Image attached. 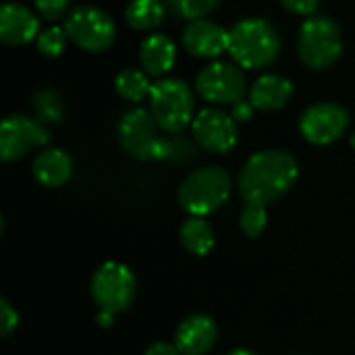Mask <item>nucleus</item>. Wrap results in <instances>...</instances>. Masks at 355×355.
Masks as SVG:
<instances>
[{
    "instance_id": "obj_15",
    "label": "nucleus",
    "mask_w": 355,
    "mask_h": 355,
    "mask_svg": "<svg viewBox=\"0 0 355 355\" xmlns=\"http://www.w3.org/2000/svg\"><path fill=\"white\" fill-rule=\"evenodd\" d=\"M40 31V21L31 8L19 2H6L0 8V40L6 46H25Z\"/></svg>"
},
{
    "instance_id": "obj_6",
    "label": "nucleus",
    "mask_w": 355,
    "mask_h": 355,
    "mask_svg": "<svg viewBox=\"0 0 355 355\" xmlns=\"http://www.w3.org/2000/svg\"><path fill=\"white\" fill-rule=\"evenodd\" d=\"M137 281L129 266L121 262H104L96 268L92 281H89V293L98 310L121 314L129 310V306L135 300Z\"/></svg>"
},
{
    "instance_id": "obj_33",
    "label": "nucleus",
    "mask_w": 355,
    "mask_h": 355,
    "mask_svg": "<svg viewBox=\"0 0 355 355\" xmlns=\"http://www.w3.org/2000/svg\"><path fill=\"white\" fill-rule=\"evenodd\" d=\"M227 355H256L254 352H250V349H233L231 354Z\"/></svg>"
},
{
    "instance_id": "obj_2",
    "label": "nucleus",
    "mask_w": 355,
    "mask_h": 355,
    "mask_svg": "<svg viewBox=\"0 0 355 355\" xmlns=\"http://www.w3.org/2000/svg\"><path fill=\"white\" fill-rule=\"evenodd\" d=\"M281 52V35L266 19H243L231 29L229 54L243 69H264L277 60Z\"/></svg>"
},
{
    "instance_id": "obj_4",
    "label": "nucleus",
    "mask_w": 355,
    "mask_h": 355,
    "mask_svg": "<svg viewBox=\"0 0 355 355\" xmlns=\"http://www.w3.org/2000/svg\"><path fill=\"white\" fill-rule=\"evenodd\" d=\"M343 52L341 27L329 17H310L297 37V56L312 71L333 67Z\"/></svg>"
},
{
    "instance_id": "obj_25",
    "label": "nucleus",
    "mask_w": 355,
    "mask_h": 355,
    "mask_svg": "<svg viewBox=\"0 0 355 355\" xmlns=\"http://www.w3.org/2000/svg\"><path fill=\"white\" fill-rule=\"evenodd\" d=\"M268 225V212L264 206H256V204H245V208L241 210L239 216V227L243 231V235L248 237H260L264 233Z\"/></svg>"
},
{
    "instance_id": "obj_14",
    "label": "nucleus",
    "mask_w": 355,
    "mask_h": 355,
    "mask_svg": "<svg viewBox=\"0 0 355 355\" xmlns=\"http://www.w3.org/2000/svg\"><path fill=\"white\" fill-rule=\"evenodd\" d=\"M218 341V327L206 314L183 318L175 331V345L181 355H206Z\"/></svg>"
},
{
    "instance_id": "obj_31",
    "label": "nucleus",
    "mask_w": 355,
    "mask_h": 355,
    "mask_svg": "<svg viewBox=\"0 0 355 355\" xmlns=\"http://www.w3.org/2000/svg\"><path fill=\"white\" fill-rule=\"evenodd\" d=\"M146 355H181V352H179L177 345H173V343L156 341V343H152V345L146 349Z\"/></svg>"
},
{
    "instance_id": "obj_1",
    "label": "nucleus",
    "mask_w": 355,
    "mask_h": 355,
    "mask_svg": "<svg viewBox=\"0 0 355 355\" xmlns=\"http://www.w3.org/2000/svg\"><path fill=\"white\" fill-rule=\"evenodd\" d=\"M300 166L287 150H262L252 154L237 175V189L245 204L270 206L297 181Z\"/></svg>"
},
{
    "instance_id": "obj_20",
    "label": "nucleus",
    "mask_w": 355,
    "mask_h": 355,
    "mask_svg": "<svg viewBox=\"0 0 355 355\" xmlns=\"http://www.w3.org/2000/svg\"><path fill=\"white\" fill-rule=\"evenodd\" d=\"M164 15H166V6L162 0H131L125 10L127 23L139 31L156 29L164 21Z\"/></svg>"
},
{
    "instance_id": "obj_22",
    "label": "nucleus",
    "mask_w": 355,
    "mask_h": 355,
    "mask_svg": "<svg viewBox=\"0 0 355 355\" xmlns=\"http://www.w3.org/2000/svg\"><path fill=\"white\" fill-rule=\"evenodd\" d=\"M31 108L42 125H58L64 116V102L58 92L44 87L31 96Z\"/></svg>"
},
{
    "instance_id": "obj_13",
    "label": "nucleus",
    "mask_w": 355,
    "mask_h": 355,
    "mask_svg": "<svg viewBox=\"0 0 355 355\" xmlns=\"http://www.w3.org/2000/svg\"><path fill=\"white\" fill-rule=\"evenodd\" d=\"M183 48L198 58H216L223 52H229V42H231V31L225 29L223 25L208 21V19H198L191 21L183 29Z\"/></svg>"
},
{
    "instance_id": "obj_27",
    "label": "nucleus",
    "mask_w": 355,
    "mask_h": 355,
    "mask_svg": "<svg viewBox=\"0 0 355 355\" xmlns=\"http://www.w3.org/2000/svg\"><path fill=\"white\" fill-rule=\"evenodd\" d=\"M19 327V312L12 308V304L2 297L0 300V337L8 339Z\"/></svg>"
},
{
    "instance_id": "obj_23",
    "label": "nucleus",
    "mask_w": 355,
    "mask_h": 355,
    "mask_svg": "<svg viewBox=\"0 0 355 355\" xmlns=\"http://www.w3.org/2000/svg\"><path fill=\"white\" fill-rule=\"evenodd\" d=\"M220 4V0H166V8L179 17V19H187V21H198L204 19L206 15H210L216 6Z\"/></svg>"
},
{
    "instance_id": "obj_7",
    "label": "nucleus",
    "mask_w": 355,
    "mask_h": 355,
    "mask_svg": "<svg viewBox=\"0 0 355 355\" xmlns=\"http://www.w3.org/2000/svg\"><path fill=\"white\" fill-rule=\"evenodd\" d=\"M158 123L146 108L127 110L119 121V144L137 160H160L164 137L158 133Z\"/></svg>"
},
{
    "instance_id": "obj_32",
    "label": "nucleus",
    "mask_w": 355,
    "mask_h": 355,
    "mask_svg": "<svg viewBox=\"0 0 355 355\" xmlns=\"http://www.w3.org/2000/svg\"><path fill=\"white\" fill-rule=\"evenodd\" d=\"M96 320H98V324L100 327H112V320H114V314H110V312H98V316H96Z\"/></svg>"
},
{
    "instance_id": "obj_16",
    "label": "nucleus",
    "mask_w": 355,
    "mask_h": 355,
    "mask_svg": "<svg viewBox=\"0 0 355 355\" xmlns=\"http://www.w3.org/2000/svg\"><path fill=\"white\" fill-rule=\"evenodd\" d=\"M293 96V83L283 75H262L250 87V102L256 110L275 112L281 110Z\"/></svg>"
},
{
    "instance_id": "obj_3",
    "label": "nucleus",
    "mask_w": 355,
    "mask_h": 355,
    "mask_svg": "<svg viewBox=\"0 0 355 355\" xmlns=\"http://www.w3.org/2000/svg\"><path fill=\"white\" fill-rule=\"evenodd\" d=\"M231 187V175L223 166H200L183 179L177 198L191 216H208L229 200Z\"/></svg>"
},
{
    "instance_id": "obj_26",
    "label": "nucleus",
    "mask_w": 355,
    "mask_h": 355,
    "mask_svg": "<svg viewBox=\"0 0 355 355\" xmlns=\"http://www.w3.org/2000/svg\"><path fill=\"white\" fill-rule=\"evenodd\" d=\"M67 40H69V35H67L64 27H48V29L40 31V35H37V50L48 58H56L64 52Z\"/></svg>"
},
{
    "instance_id": "obj_10",
    "label": "nucleus",
    "mask_w": 355,
    "mask_h": 355,
    "mask_svg": "<svg viewBox=\"0 0 355 355\" xmlns=\"http://www.w3.org/2000/svg\"><path fill=\"white\" fill-rule=\"evenodd\" d=\"M198 94L214 104H237L248 92L245 77L237 64L231 62H210L196 79Z\"/></svg>"
},
{
    "instance_id": "obj_29",
    "label": "nucleus",
    "mask_w": 355,
    "mask_h": 355,
    "mask_svg": "<svg viewBox=\"0 0 355 355\" xmlns=\"http://www.w3.org/2000/svg\"><path fill=\"white\" fill-rule=\"evenodd\" d=\"M283 8L293 12V15H302V17H310L318 10L320 0H281Z\"/></svg>"
},
{
    "instance_id": "obj_21",
    "label": "nucleus",
    "mask_w": 355,
    "mask_h": 355,
    "mask_svg": "<svg viewBox=\"0 0 355 355\" xmlns=\"http://www.w3.org/2000/svg\"><path fill=\"white\" fill-rule=\"evenodd\" d=\"M152 85L154 83H150L148 73H144L139 69H125L114 79L116 94L129 102H141V100L150 98Z\"/></svg>"
},
{
    "instance_id": "obj_34",
    "label": "nucleus",
    "mask_w": 355,
    "mask_h": 355,
    "mask_svg": "<svg viewBox=\"0 0 355 355\" xmlns=\"http://www.w3.org/2000/svg\"><path fill=\"white\" fill-rule=\"evenodd\" d=\"M349 144H352V148H355V131L352 133V137H349Z\"/></svg>"
},
{
    "instance_id": "obj_19",
    "label": "nucleus",
    "mask_w": 355,
    "mask_h": 355,
    "mask_svg": "<svg viewBox=\"0 0 355 355\" xmlns=\"http://www.w3.org/2000/svg\"><path fill=\"white\" fill-rule=\"evenodd\" d=\"M179 241L189 254L208 256L212 252L214 243H216V235H214L212 225L204 216H191L181 225Z\"/></svg>"
},
{
    "instance_id": "obj_9",
    "label": "nucleus",
    "mask_w": 355,
    "mask_h": 355,
    "mask_svg": "<svg viewBox=\"0 0 355 355\" xmlns=\"http://www.w3.org/2000/svg\"><path fill=\"white\" fill-rule=\"evenodd\" d=\"M50 131L37 119L25 114H8L0 123V158L4 162L21 160L33 148L46 146Z\"/></svg>"
},
{
    "instance_id": "obj_12",
    "label": "nucleus",
    "mask_w": 355,
    "mask_h": 355,
    "mask_svg": "<svg viewBox=\"0 0 355 355\" xmlns=\"http://www.w3.org/2000/svg\"><path fill=\"white\" fill-rule=\"evenodd\" d=\"M349 127V112L335 102H318L304 110L300 131L306 141L314 146H329L345 135Z\"/></svg>"
},
{
    "instance_id": "obj_24",
    "label": "nucleus",
    "mask_w": 355,
    "mask_h": 355,
    "mask_svg": "<svg viewBox=\"0 0 355 355\" xmlns=\"http://www.w3.org/2000/svg\"><path fill=\"white\" fill-rule=\"evenodd\" d=\"M193 156H196V146L187 137H181L179 133H171V137H164L160 160L185 164V162L193 160Z\"/></svg>"
},
{
    "instance_id": "obj_5",
    "label": "nucleus",
    "mask_w": 355,
    "mask_h": 355,
    "mask_svg": "<svg viewBox=\"0 0 355 355\" xmlns=\"http://www.w3.org/2000/svg\"><path fill=\"white\" fill-rule=\"evenodd\" d=\"M150 112L166 133H181L196 116V100L187 83L179 79H160L150 92Z\"/></svg>"
},
{
    "instance_id": "obj_11",
    "label": "nucleus",
    "mask_w": 355,
    "mask_h": 355,
    "mask_svg": "<svg viewBox=\"0 0 355 355\" xmlns=\"http://www.w3.org/2000/svg\"><path fill=\"white\" fill-rule=\"evenodd\" d=\"M196 144L210 154H229L239 139L237 121L218 108H204L193 116L191 123Z\"/></svg>"
},
{
    "instance_id": "obj_28",
    "label": "nucleus",
    "mask_w": 355,
    "mask_h": 355,
    "mask_svg": "<svg viewBox=\"0 0 355 355\" xmlns=\"http://www.w3.org/2000/svg\"><path fill=\"white\" fill-rule=\"evenodd\" d=\"M33 4H35V10L48 21L60 19L69 8V0H33Z\"/></svg>"
},
{
    "instance_id": "obj_8",
    "label": "nucleus",
    "mask_w": 355,
    "mask_h": 355,
    "mask_svg": "<svg viewBox=\"0 0 355 355\" xmlns=\"http://www.w3.org/2000/svg\"><path fill=\"white\" fill-rule=\"evenodd\" d=\"M69 40L87 52H104L116 37V25L108 12L96 6H77L64 23Z\"/></svg>"
},
{
    "instance_id": "obj_18",
    "label": "nucleus",
    "mask_w": 355,
    "mask_h": 355,
    "mask_svg": "<svg viewBox=\"0 0 355 355\" xmlns=\"http://www.w3.org/2000/svg\"><path fill=\"white\" fill-rule=\"evenodd\" d=\"M177 50L171 37L162 33H152L141 42L139 48V60L144 64V71L152 77H162L168 73L175 64Z\"/></svg>"
},
{
    "instance_id": "obj_30",
    "label": "nucleus",
    "mask_w": 355,
    "mask_h": 355,
    "mask_svg": "<svg viewBox=\"0 0 355 355\" xmlns=\"http://www.w3.org/2000/svg\"><path fill=\"white\" fill-rule=\"evenodd\" d=\"M254 110H256V108L252 106V102H245V100H241V102L233 104L231 116H233L237 123H243V121H250V119H252Z\"/></svg>"
},
{
    "instance_id": "obj_17",
    "label": "nucleus",
    "mask_w": 355,
    "mask_h": 355,
    "mask_svg": "<svg viewBox=\"0 0 355 355\" xmlns=\"http://www.w3.org/2000/svg\"><path fill=\"white\" fill-rule=\"evenodd\" d=\"M33 177L37 179V183H42L44 187H60L64 185L71 175H73V160L64 150L58 148H44L35 160H33Z\"/></svg>"
}]
</instances>
